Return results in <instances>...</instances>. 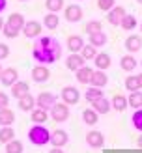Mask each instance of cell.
<instances>
[{
    "instance_id": "cell-15",
    "label": "cell",
    "mask_w": 142,
    "mask_h": 153,
    "mask_svg": "<svg viewBox=\"0 0 142 153\" xmlns=\"http://www.w3.org/2000/svg\"><path fill=\"white\" fill-rule=\"evenodd\" d=\"M86 144L90 148H101L105 144V136L101 131H90L86 134Z\"/></svg>"
},
{
    "instance_id": "cell-37",
    "label": "cell",
    "mask_w": 142,
    "mask_h": 153,
    "mask_svg": "<svg viewBox=\"0 0 142 153\" xmlns=\"http://www.w3.org/2000/svg\"><path fill=\"white\" fill-rule=\"evenodd\" d=\"M120 26L123 30H135V26H137V17H135V15H125L122 19V22H120Z\"/></svg>"
},
{
    "instance_id": "cell-53",
    "label": "cell",
    "mask_w": 142,
    "mask_h": 153,
    "mask_svg": "<svg viewBox=\"0 0 142 153\" xmlns=\"http://www.w3.org/2000/svg\"><path fill=\"white\" fill-rule=\"evenodd\" d=\"M140 64H142V62H140Z\"/></svg>"
},
{
    "instance_id": "cell-45",
    "label": "cell",
    "mask_w": 142,
    "mask_h": 153,
    "mask_svg": "<svg viewBox=\"0 0 142 153\" xmlns=\"http://www.w3.org/2000/svg\"><path fill=\"white\" fill-rule=\"evenodd\" d=\"M49 153H64V151H62V148H52Z\"/></svg>"
},
{
    "instance_id": "cell-9",
    "label": "cell",
    "mask_w": 142,
    "mask_h": 153,
    "mask_svg": "<svg viewBox=\"0 0 142 153\" xmlns=\"http://www.w3.org/2000/svg\"><path fill=\"white\" fill-rule=\"evenodd\" d=\"M125 7L122 6H114L110 11H107V21H109V25L112 26H120V22H122V19L125 17Z\"/></svg>"
},
{
    "instance_id": "cell-28",
    "label": "cell",
    "mask_w": 142,
    "mask_h": 153,
    "mask_svg": "<svg viewBox=\"0 0 142 153\" xmlns=\"http://www.w3.org/2000/svg\"><path fill=\"white\" fill-rule=\"evenodd\" d=\"M127 105H129V106H133L135 110L142 108V91H140V90H137V91H131V94H129V97H127Z\"/></svg>"
},
{
    "instance_id": "cell-11",
    "label": "cell",
    "mask_w": 142,
    "mask_h": 153,
    "mask_svg": "<svg viewBox=\"0 0 142 153\" xmlns=\"http://www.w3.org/2000/svg\"><path fill=\"white\" fill-rule=\"evenodd\" d=\"M49 79H51V71H49V67H47V65L37 64L34 69H32V80H34V82L41 84V82H47Z\"/></svg>"
},
{
    "instance_id": "cell-18",
    "label": "cell",
    "mask_w": 142,
    "mask_h": 153,
    "mask_svg": "<svg viewBox=\"0 0 142 153\" xmlns=\"http://www.w3.org/2000/svg\"><path fill=\"white\" fill-rule=\"evenodd\" d=\"M26 94H30L28 82H25V80H17V82L11 86V95H13L15 99H21L22 95H26Z\"/></svg>"
},
{
    "instance_id": "cell-1",
    "label": "cell",
    "mask_w": 142,
    "mask_h": 153,
    "mask_svg": "<svg viewBox=\"0 0 142 153\" xmlns=\"http://www.w3.org/2000/svg\"><path fill=\"white\" fill-rule=\"evenodd\" d=\"M28 140L34 146H45L51 142V131L45 125H32L28 129Z\"/></svg>"
},
{
    "instance_id": "cell-47",
    "label": "cell",
    "mask_w": 142,
    "mask_h": 153,
    "mask_svg": "<svg viewBox=\"0 0 142 153\" xmlns=\"http://www.w3.org/2000/svg\"><path fill=\"white\" fill-rule=\"evenodd\" d=\"M137 144H138V148H142V134L138 136V140H137Z\"/></svg>"
},
{
    "instance_id": "cell-16",
    "label": "cell",
    "mask_w": 142,
    "mask_h": 153,
    "mask_svg": "<svg viewBox=\"0 0 142 153\" xmlns=\"http://www.w3.org/2000/svg\"><path fill=\"white\" fill-rule=\"evenodd\" d=\"M84 39H82V36H69L65 41V47L69 49V52H80L82 47H84Z\"/></svg>"
},
{
    "instance_id": "cell-12",
    "label": "cell",
    "mask_w": 142,
    "mask_h": 153,
    "mask_svg": "<svg viewBox=\"0 0 142 153\" xmlns=\"http://www.w3.org/2000/svg\"><path fill=\"white\" fill-rule=\"evenodd\" d=\"M69 142V134H67L65 131H62V129H56V131L51 133V142L54 148H64L65 144Z\"/></svg>"
},
{
    "instance_id": "cell-25",
    "label": "cell",
    "mask_w": 142,
    "mask_h": 153,
    "mask_svg": "<svg viewBox=\"0 0 142 153\" xmlns=\"http://www.w3.org/2000/svg\"><path fill=\"white\" fill-rule=\"evenodd\" d=\"M110 106H112L116 112H123L127 106H129V105H127V97H125V95H120V94L114 95V97L110 99Z\"/></svg>"
},
{
    "instance_id": "cell-5",
    "label": "cell",
    "mask_w": 142,
    "mask_h": 153,
    "mask_svg": "<svg viewBox=\"0 0 142 153\" xmlns=\"http://www.w3.org/2000/svg\"><path fill=\"white\" fill-rule=\"evenodd\" d=\"M56 101H58V97H56L54 94H51V91H43V94H39V95L36 97V106L49 112L52 106H54Z\"/></svg>"
},
{
    "instance_id": "cell-36",
    "label": "cell",
    "mask_w": 142,
    "mask_h": 153,
    "mask_svg": "<svg viewBox=\"0 0 142 153\" xmlns=\"http://www.w3.org/2000/svg\"><path fill=\"white\" fill-rule=\"evenodd\" d=\"M25 151V146H22V142L21 140H11V142H7L6 144V153H22Z\"/></svg>"
},
{
    "instance_id": "cell-23",
    "label": "cell",
    "mask_w": 142,
    "mask_h": 153,
    "mask_svg": "<svg viewBox=\"0 0 142 153\" xmlns=\"http://www.w3.org/2000/svg\"><path fill=\"white\" fill-rule=\"evenodd\" d=\"M120 67H122L123 71L131 73L135 71V67H137V60H135V54H125L120 58Z\"/></svg>"
},
{
    "instance_id": "cell-52",
    "label": "cell",
    "mask_w": 142,
    "mask_h": 153,
    "mask_svg": "<svg viewBox=\"0 0 142 153\" xmlns=\"http://www.w3.org/2000/svg\"><path fill=\"white\" fill-rule=\"evenodd\" d=\"M140 30H142V22H140Z\"/></svg>"
},
{
    "instance_id": "cell-31",
    "label": "cell",
    "mask_w": 142,
    "mask_h": 153,
    "mask_svg": "<svg viewBox=\"0 0 142 153\" xmlns=\"http://www.w3.org/2000/svg\"><path fill=\"white\" fill-rule=\"evenodd\" d=\"M82 121H84L86 125H95L97 121H99V114H97L94 108H86L82 112Z\"/></svg>"
},
{
    "instance_id": "cell-4",
    "label": "cell",
    "mask_w": 142,
    "mask_h": 153,
    "mask_svg": "<svg viewBox=\"0 0 142 153\" xmlns=\"http://www.w3.org/2000/svg\"><path fill=\"white\" fill-rule=\"evenodd\" d=\"M21 32L25 34V37H28V39H37L43 32V25L39 21H26Z\"/></svg>"
},
{
    "instance_id": "cell-26",
    "label": "cell",
    "mask_w": 142,
    "mask_h": 153,
    "mask_svg": "<svg viewBox=\"0 0 142 153\" xmlns=\"http://www.w3.org/2000/svg\"><path fill=\"white\" fill-rule=\"evenodd\" d=\"M49 120V112L47 110H43V108H36L32 110V121H34V125H45V121Z\"/></svg>"
},
{
    "instance_id": "cell-10",
    "label": "cell",
    "mask_w": 142,
    "mask_h": 153,
    "mask_svg": "<svg viewBox=\"0 0 142 153\" xmlns=\"http://www.w3.org/2000/svg\"><path fill=\"white\" fill-rule=\"evenodd\" d=\"M84 65H86V60L80 56V52H71V54L65 58V67L69 71H77Z\"/></svg>"
},
{
    "instance_id": "cell-38",
    "label": "cell",
    "mask_w": 142,
    "mask_h": 153,
    "mask_svg": "<svg viewBox=\"0 0 142 153\" xmlns=\"http://www.w3.org/2000/svg\"><path fill=\"white\" fill-rule=\"evenodd\" d=\"M125 88H127V91H137V90H140L138 88V80H137V75H131V76H127L125 79Z\"/></svg>"
},
{
    "instance_id": "cell-30",
    "label": "cell",
    "mask_w": 142,
    "mask_h": 153,
    "mask_svg": "<svg viewBox=\"0 0 142 153\" xmlns=\"http://www.w3.org/2000/svg\"><path fill=\"white\" fill-rule=\"evenodd\" d=\"M107 41H109V37H107V34H105V32H97V34L90 36V45H94V47H97V49L105 47Z\"/></svg>"
},
{
    "instance_id": "cell-32",
    "label": "cell",
    "mask_w": 142,
    "mask_h": 153,
    "mask_svg": "<svg viewBox=\"0 0 142 153\" xmlns=\"http://www.w3.org/2000/svg\"><path fill=\"white\" fill-rule=\"evenodd\" d=\"M84 32H86L88 36L97 34V32H103V25H101V21H97V19L88 21V22H86V26H84Z\"/></svg>"
},
{
    "instance_id": "cell-40",
    "label": "cell",
    "mask_w": 142,
    "mask_h": 153,
    "mask_svg": "<svg viewBox=\"0 0 142 153\" xmlns=\"http://www.w3.org/2000/svg\"><path fill=\"white\" fill-rule=\"evenodd\" d=\"M116 6V0H97V7L101 11H110Z\"/></svg>"
},
{
    "instance_id": "cell-7",
    "label": "cell",
    "mask_w": 142,
    "mask_h": 153,
    "mask_svg": "<svg viewBox=\"0 0 142 153\" xmlns=\"http://www.w3.org/2000/svg\"><path fill=\"white\" fill-rule=\"evenodd\" d=\"M82 15H84V11H82V7L79 4H69L64 7V17L67 22H79L82 21Z\"/></svg>"
},
{
    "instance_id": "cell-20",
    "label": "cell",
    "mask_w": 142,
    "mask_h": 153,
    "mask_svg": "<svg viewBox=\"0 0 142 153\" xmlns=\"http://www.w3.org/2000/svg\"><path fill=\"white\" fill-rule=\"evenodd\" d=\"M92 108L97 114H109L112 110V106H110V101H109L107 97H101V99H97V101L92 103Z\"/></svg>"
},
{
    "instance_id": "cell-48",
    "label": "cell",
    "mask_w": 142,
    "mask_h": 153,
    "mask_svg": "<svg viewBox=\"0 0 142 153\" xmlns=\"http://www.w3.org/2000/svg\"><path fill=\"white\" fill-rule=\"evenodd\" d=\"M4 25H6V22L2 21V17H0V32H2V28H4Z\"/></svg>"
},
{
    "instance_id": "cell-50",
    "label": "cell",
    "mask_w": 142,
    "mask_h": 153,
    "mask_svg": "<svg viewBox=\"0 0 142 153\" xmlns=\"http://www.w3.org/2000/svg\"><path fill=\"white\" fill-rule=\"evenodd\" d=\"M19 2H28V0H19Z\"/></svg>"
},
{
    "instance_id": "cell-49",
    "label": "cell",
    "mask_w": 142,
    "mask_h": 153,
    "mask_svg": "<svg viewBox=\"0 0 142 153\" xmlns=\"http://www.w3.org/2000/svg\"><path fill=\"white\" fill-rule=\"evenodd\" d=\"M2 71H4V67H2V65H0V75H2Z\"/></svg>"
},
{
    "instance_id": "cell-2",
    "label": "cell",
    "mask_w": 142,
    "mask_h": 153,
    "mask_svg": "<svg viewBox=\"0 0 142 153\" xmlns=\"http://www.w3.org/2000/svg\"><path fill=\"white\" fill-rule=\"evenodd\" d=\"M32 56H34V60H36L37 64H41V65H49V64H54L62 54H58V52H54V51H49V49L34 47V49H32Z\"/></svg>"
},
{
    "instance_id": "cell-39",
    "label": "cell",
    "mask_w": 142,
    "mask_h": 153,
    "mask_svg": "<svg viewBox=\"0 0 142 153\" xmlns=\"http://www.w3.org/2000/svg\"><path fill=\"white\" fill-rule=\"evenodd\" d=\"M131 121H133V127L137 129V131L142 133V108H138V110H135V112H133Z\"/></svg>"
},
{
    "instance_id": "cell-51",
    "label": "cell",
    "mask_w": 142,
    "mask_h": 153,
    "mask_svg": "<svg viewBox=\"0 0 142 153\" xmlns=\"http://www.w3.org/2000/svg\"><path fill=\"white\" fill-rule=\"evenodd\" d=\"M137 2H138V4H142V0H137Z\"/></svg>"
},
{
    "instance_id": "cell-27",
    "label": "cell",
    "mask_w": 142,
    "mask_h": 153,
    "mask_svg": "<svg viewBox=\"0 0 142 153\" xmlns=\"http://www.w3.org/2000/svg\"><path fill=\"white\" fill-rule=\"evenodd\" d=\"M60 25V17H58V13H47L43 17V26L47 28V30H56Z\"/></svg>"
},
{
    "instance_id": "cell-22",
    "label": "cell",
    "mask_w": 142,
    "mask_h": 153,
    "mask_svg": "<svg viewBox=\"0 0 142 153\" xmlns=\"http://www.w3.org/2000/svg\"><path fill=\"white\" fill-rule=\"evenodd\" d=\"M92 75H94V69H90L88 65H84V67H80V69L75 71L77 82H80V84H90V79H92Z\"/></svg>"
},
{
    "instance_id": "cell-33",
    "label": "cell",
    "mask_w": 142,
    "mask_h": 153,
    "mask_svg": "<svg viewBox=\"0 0 142 153\" xmlns=\"http://www.w3.org/2000/svg\"><path fill=\"white\" fill-rule=\"evenodd\" d=\"M65 0H45V7L49 10V13H58L60 10L65 7Z\"/></svg>"
},
{
    "instance_id": "cell-29",
    "label": "cell",
    "mask_w": 142,
    "mask_h": 153,
    "mask_svg": "<svg viewBox=\"0 0 142 153\" xmlns=\"http://www.w3.org/2000/svg\"><path fill=\"white\" fill-rule=\"evenodd\" d=\"M101 97H105V95H103V91H101V88L90 86V88L84 91V99H86L88 103H94V101H97V99H101Z\"/></svg>"
},
{
    "instance_id": "cell-6",
    "label": "cell",
    "mask_w": 142,
    "mask_h": 153,
    "mask_svg": "<svg viewBox=\"0 0 142 153\" xmlns=\"http://www.w3.org/2000/svg\"><path fill=\"white\" fill-rule=\"evenodd\" d=\"M60 97H62V103L65 105H77L80 99V91L75 86H64L60 91Z\"/></svg>"
},
{
    "instance_id": "cell-13",
    "label": "cell",
    "mask_w": 142,
    "mask_h": 153,
    "mask_svg": "<svg viewBox=\"0 0 142 153\" xmlns=\"http://www.w3.org/2000/svg\"><path fill=\"white\" fill-rule=\"evenodd\" d=\"M25 22H26V19L22 17L21 13H11L10 17H7L6 25L10 26L11 30H15V32H19V34H21V30H22V26H25Z\"/></svg>"
},
{
    "instance_id": "cell-42",
    "label": "cell",
    "mask_w": 142,
    "mask_h": 153,
    "mask_svg": "<svg viewBox=\"0 0 142 153\" xmlns=\"http://www.w3.org/2000/svg\"><path fill=\"white\" fill-rule=\"evenodd\" d=\"M7 105H10V95L6 91H0V108H7Z\"/></svg>"
},
{
    "instance_id": "cell-24",
    "label": "cell",
    "mask_w": 142,
    "mask_h": 153,
    "mask_svg": "<svg viewBox=\"0 0 142 153\" xmlns=\"http://www.w3.org/2000/svg\"><path fill=\"white\" fill-rule=\"evenodd\" d=\"M15 121V114L10 108H0V127H11Z\"/></svg>"
},
{
    "instance_id": "cell-34",
    "label": "cell",
    "mask_w": 142,
    "mask_h": 153,
    "mask_svg": "<svg viewBox=\"0 0 142 153\" xmlns=\"http://www.w3.org/2000/svg\"><path fill=\"white\" fill-rule=\"evenodd\" d=\"M15 138L13 127H0V144H7Z\"/></svg>"
},
{
    "instance_id": "cell-46",
    "label": "cell",
    "mask_w": 142,
    "mask_h": 153,
    "mask_svg": "<svg viewBox=\"0 0 142 153\" xmlns=\"http://www.w3.org/2000/svg\"><path fill=\"white\" fill-rule=\"evenodd\" d=\"M137 80H138V88H142V73L137 75Z\"/></svg>"
},
{
    "instance_id": "cell-41",
    "label": "cell",
    "mask_w": 142,
    "mask_h": 153,
    "mask_svg": "<svg viewBox=\"0 0 142 153\" xmlns=\"http://www.w3.org/2000/svg\"><path fill=\"white\" fill-rule=\"evenodd\" d=\"M2 34L7 37V39H15V37L19 36V32H15V30H11L7 25H4V28H2Z\"/></svg>"
},
{
    "instance_id": "cell-19",
    "label": "cell",
    "mask_w": 142,
    "mask_h": 153,
    "mask_svg": "<svg viewBox=\"0 0 142 153\" xmlns=\"http://www.w3.org/2000/svg\"><path fill=\"white\" fill-rule=\"evenodd\" d=\"M17 101H19V108H21L22 112H32V110L36 108V97H32L30 94L22 95L21 99H17Z\"/></svg>"
},
{
    "instance_id": "cell-8",
    "label": "cell",
    "mask_w": 142,
    "mask_h": 153,
    "mask_svg": "<svg viewBox=\"0 0 142 153\" xmlns=\"http://www.w3.org/2000/svg\"><path fill=\"white\" fill-rule=\"evenodd\" d=\"M17 80H19V71L15 67H4L2 75H0V84L6 88H11Z\"/></svg>"
},
{
    "instance_id": "cell-17",
    "label": "cell",
    "mask_w": 142,
    "mask_h": 153,
    "mask_svg": "<svg viewBox=\"0 0 142 153\" xmlns=\"http://www.w3.org/2000/svg\"><path fill=\"white\" fill-rule=\"evenodd\" d=\"M107 82H109L107 73H105V71H99V69H95L94 75H92V79H90V86L103 88V86H107Z\"/></svg>"
},
{
    "instance_id": "cell-21",
    "label": "cell",
    "mask_w": 142,
    "mask_h": 153,
    "mask_svg": "<svg viewBox=\"0 0 142 153\" xmlns=\"http://www.w3.org/2000/svg\"><path fill=\"white\" fill-rule=\"evenodd\" d=\"M94 64H95V67L99 71H105V69H109L110 67V56L107 54V52H97V56L94 58Z\"/></svg>"
},
{
    "instance_id": "cell-14",
    "label": "cell",
    "mask_w": 142,
    "mask_h": 153,
    "mask_svg": "<svg viewBox=\"0 0 142 153\" xmlns=\"http://www.w3.org/2000/svg\"><path fill=\"white\" fill-rule=\"evenodd\" d=\"M123 45H125V51L129 54H135V52H138L142 49V37L140 36H127Z\"/></svg>"
},
{
    "instance_id": "cell-44",
    "label": "cell",
    "mask_w": 142,
    "mask_h": 153,
    "mask_svg": "<svg viewBox=\"0 0 142 153\" xmlns=\"http://www.w3.org/2000/svg\"><path fill=\"white\" fill-rule=\"evenodd\" d=\"M6 6H7V0H0V13L6 10Z\"/></svg>"
},
{
    "instance_id": "cell-43",
    "label": "cell",
    "mask_w": 142,
    "mask_h": 153,
    "mask_svg": "<svg viewBox=\"0 0 142 153\" xmlns=\"http://www.w3.org/2000/svg\"><path fill=\"white\" fill-rule=\"evenodd\" d=\"M7 56H10V47H7L6 43H0V62L6 60Z\"/></svg>"
},
{
    "instance_id": "cell-35",
    "label": "cell",
    "mask_w": 142,
    "mask_h": 153,
    "mask_svg": "<svg viewBox=\"0 0 142 153\" xmlns=\"http://www.w3.org/2000/svg\"><path fill=\"white\" fill-rule=\"evenodd\" d=\"M80 56L82 58H84L86 60V62H88V60H94L95 56H97V47H94V45H84V47H82V51H80Z\"/></svg>"
},
{
    "instance_id": "cell-3",
    "label": "cell",
    "mask_w": 142,
    "mask_h": 153,
    "mask_svg": "<svg viewBox=\"0 0 142 153\" xmlns=\"http://www.w3.org/2000/svg\"><path fill=\"white\" fill-rule=\"evenodd\" d=\"M49 118L52 121H58V123H62V121H67L69 120V105H65L62 101H56L54 106L49 110Z\"/></svg>"
}]
</instances>
